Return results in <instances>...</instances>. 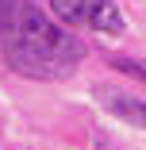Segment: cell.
Here are the masks:
<instances>
[{
  "label": "cell",
  "instance_id": "cell-1",
  "mask_svg": "<svg viewBox=\"0 0 146 150\" xmlns=\"http://www.w3.org/2000/svg\"><path fill=\"white\" fill-rule=\"evenodd\" d=\"M0 50L16 73L31 81H62L85 58V46L66 27L27 0H0Z\"/></svg>",
  "mask_w": 146,
  "mask_h": 150
},
{
  "label": "cell",
  "instance_id": "cell-2",
  "mask_svg": "<svg viewBox=\"0 0 146 150\" xmlns=\"http://www.w3.org/2000/svg\"><path fill=\"white\" fill-rule=\"evenodd\" d=\"M50 8L62 23L92 27L104 35H123V16L115 8V0H50Z\"/></svg>",
  "mask_w": 146,
  "mask_h": 150
},
{
  "label": "cell",
  "instance_id": "cell-3",
  "mask_svg": "<svg viewBox=\"0 0 146 150\" xmlns=\"http://www.w3.org/2000/svg\"><path fill=\"white\" fill-rule=\"evenodd\" d=\"M104 108H108L115 119H123V123L146 131V100H135V96H123V93H108V96H104Z\"/></svg>",
  "mask_w": 146,
  "mask_h": 150
},
{
  "label": "cell",
  "instance_id": "cell-4",
  "mask_svg": "<svg viewBox=\"0 0 146 150\" xmlns=\"http://www.w3.org/2000/svg\"><path fill=\"white\" fill-rule=\"evenodd\" d=\"M111 66L123 69V73H135V77H146V66L142 62H131V58H123V54H111Z\"/></svg>",
  "mask_w": 146,
  "mask_h": 150
}]
</instances>
